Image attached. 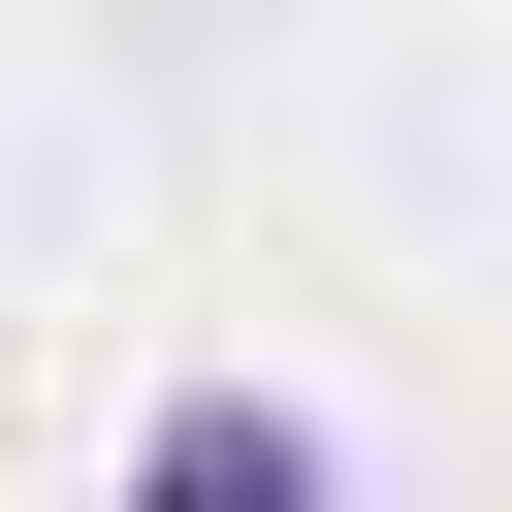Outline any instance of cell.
I'll use <instances>...</instances> for the list:
<instances>
[{
    "mask_svg": "<svg viewBox=\"0 0 512 512\" xmlns=\"http://www.w3.org/2000/svg\"><path fill=\"white\" fill-rule=\"evenodd\" d=\"M128 512H352V448H320L288 384H160V416H128Z\"/></svg>",
    "mask_w": 512,
    "mask_h": 512,
    "instance_id": "obj_1",
    "label": "cell"
}]
</instances>
